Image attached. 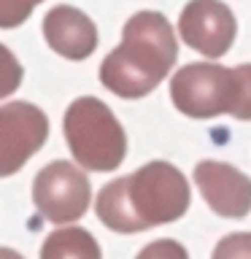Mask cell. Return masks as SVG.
I'll return each instance as SVG.
<instances>
[{"mask_svg":"<svg viewBox=\"0 0 251 259\" xmlns=\"http://www.w3.org/2000/svg\"><path fill=\"white\" fill-rule=\"evenodd\" d=\"M192 200L186 176L170 162H149L133 176L105 184L97 194V219L113 232H143L176 222Z\"/></svg>","mask_w":251,"mask_h":259,"instance_id":"cell-1","label":"cell"},{"mask_svg":"<svg viewBox=\"0 0 251 259\" xmlns=\"http://www.w3.org/2000/svg\"><path fill=\"white\" fill-rule=\"evenodd\" d=\"M178 57L176 32L157 11H138L124 24L121 46L103 60L100 81L119 97H143L170 73Z\"/></svg>","mask_w":251,"mask_h":259,"instance_id":"cell-2","label":"cell"},{"mask_svg":"<svg viewBox=\"0 0 251 259\" xmlns=\"http://www.w3.org/2000/svg\"><path fill=\"white\" fill-rule=\"evenodd\" d=\"M173 105L186 116L208 119L232 113L238 119L251 116V68H222V65L192 62L184 65L170 81Z\"/></svg>","mask_w":251,"mask_h":259,"instance_id":"cell-3","label":"cell"},{"mask_svg":"<svg viewBox=\"0 0 251 259\" xmlns=\"http://www.w3.org/2000/svg\"><path fill=\"white\" fill-rule=\"evenodd\" d=\"M65 138L73 159L95 173L116 170L127 154L124 130L97 97H78L70 103L65 111Z\"/></svg>","mask_w":251,"mask_h":259,"instance_id":"cell-4","label":"cell"},{"mask_svg":"<svg viewBox=\"0 0 251 259\" xmlns=\"http://www.w3.org/2000/svg\"><path fill=\"white\" fill-rule=\"evenodd\" d=\"M92 186L76 165L57 159L46 165L32 181V202L52 224H68L87 213Z\"/></svg>","mask_w":251,"mask_h":259,"instance_id":"cell-5","label":"cell"},{"mask_svg":"<svg viewBox=\"0 0 251 259\" xmlns=\"http://www.w3.org/2000/svg\"><path fill=\"white\" fill-rule=\"evenodd\" d=\"M49 135L46 113L32 103L14 100L0 105V178L24 167Z\"/></svg>","mask_w":251,"mask_h":259,"instance_id":"cell-6","label":"cell"},{"mask_svg":"<svg viewBox=\"0 0 251 259\" xmlns=\"http://www.w3.org/2000/svg\"><path fill=\"white\" fill-rule=\"evenodd\" d=\"M235 16L222 0H192L186 3L178 19V32L194 52L211 57H222L230 52L235 40Z\"/></svg>","mask_w":251,"mask_h":259,"instance_id":"cell-7","label":"cell"},{"mask_svg":"<svg viewBox=\"0 0 251 259\" xmlns=\"http://www.w3.org/2000/svg\"><path fill=\"white\" fill-rule=\"evenodd\" d=\"M194 184L200 186L208 208L227 219H243L251 208V184L238 167L227 162L205 159L194 167Z\"/></svg>","mask_w":251,"mask_h":259,"instance_id":"cell-8","label":"cell"},{"mask_svg":"<svg viewBox=\"0 0 251 259\" xmlns=\"http://www.w3.org/2000/svg\"><path fill=\"white\" fill-rule=\"evenodd\" d=\"M44 38L65 60H87L97 49V27L84 11L54 6L44 19Z\"/></svg>","mask_w":251,"mask_h":259,"instance_id":"cell-9","label":"cell"},{"mask_svg":"<svg viewBox=\"0 0 251 259\" xmlns=\"http://www.w3.org/2000/svg\"><path fill=\"white\" fill-rule=\"evenodd\" d=\"M40 259H103V254L89 230L68 227L49 235L40 248Z\"/></svg>","mask_w":251,"mask_h":259,"instance_id":"cell-10","label":"cell"},{"mask_svg":"<svg viewBox=\"0 0 251 259\" xmlns=\"http://www.w3.org/2000/svg\"><path fill=\"white\" fill-rule=\"evenodd\" d=\"M22 84V65L14 57V52L0 44V100L8 95H14Z\"/></svg>","mask_w":251,"mask_h":259,"instance_id":"cell-11","label":"cell"},{"mask_svg":"<svg viewBox=\"0 0 251 259\" xmlns=\"http://www.w3.org/2000/svg\"><path fill=\"white\" fill-rule=\"evenodd\" d=\"M44 0H0V27H19L22 22H27V16L35 11V6Z\"/></svg>","mask_w":251,"mask_h":259,"instance_id":"cell-12","label":"cell"},{"mask_svg":"<svg viewBox=\"0 0 251 259\" xmlns=\"http://www.w3.org/2000/svg\"><path fill=\"white\" fill-rule=\"evenodd\" d=\"M214 259H251V235L235 232L216 243Z\"/></svg>","mask_w":251,"mask_h":259,"instance_id":"cell-13","label":"cell"},{"mask_svg":"<svg viewBox=\"0 0 251 259\" xmlns=\"http://www.w3.org/2000/svg\"><path fill=\"white\" fill-rule=\"evenodd\" d=\"M135 259H189L186 248L176 240H154L149 243Z\"/></svg>","mask_w":251,"mask_h":259,"instance_id":"cell-14","label":"cell"},{"mask_svg":"<svg viewBox=\"0 0 251 259\" xmlns=\"http://www.w3.org/2000/svg\"><path fill=\"white\" fill-rule=\"evenodd\" d=\"M0 259H24L22 254H16L11 248H0Z\"/></svg>","mask_w":251,"mask_h":259,"instance_id":"cell-15","label":"cell"}]
</instances>
